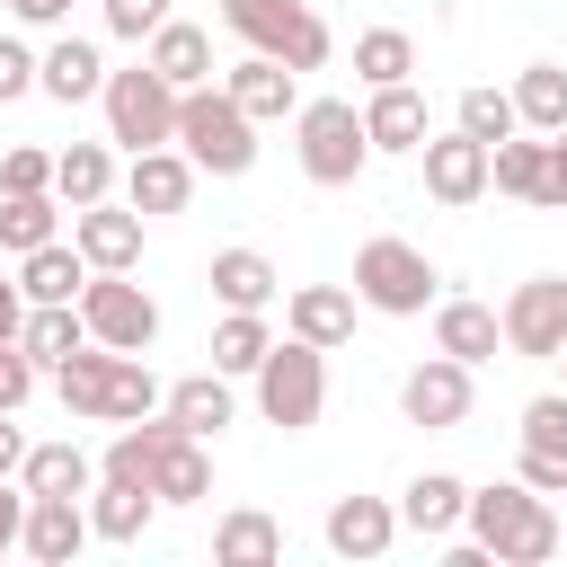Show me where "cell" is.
<instances>
[{
	"instance_id": "cell-1",
	"label": "cell",
	"mask_w": 567,
	"mask_h": 567,
	"mask_svg": "<svg viewBox=\"0 0 567 567\" xmlns=\"http://www.w3.org/2000/svg\"><path fill=\"white\" fill-rule=\"evenodd\" d=\"M461 532H470L496 567H540V558H558L567 514H558V496H540V487H523V478H496V487H470Z\"/></svg>"
},
{
	"instance_id": "cell-2",
	"label": "cell",
	"mask_w": 567,
	"mask_h": 567,
	"mask_svg": "<svg viewBox=\"0 0 567 567\" xmlns=\"http://www.w3.org/2000/svg\"><path fill=\"white\" fill-rule=\"evenodd\" d=\"M53 390H62V408H71L80 425H133V416L159 408L151 363H142V354H115V346H97V337H89L71 363H53Z\"/></svg>"
},
{
	"instance_id": "cell-3",
	"label": "cell",
	"mask_w": 567,
	"mask_h": 567,
	"mask_svg": "<svg viewBox=\"0 0 567 567\" xmlns=\"http://www.w3.org/2000/svg\"><path fill=\"white\" fill-rule=\"evenodd\" d=\"M177 151H186L204 177H248V168H257V115H248L221 80L177 89Z\"/></svg>"
},
{
	"instance_id": "cell-4",
	"label": "cell",
	"mask_w": 567,
	"mask_h": 567,
	"mask_svg": "<svg viewBox=\"0 0 567 567\" xmlns=\"http://www.w3.org/2000/svg\"><path fill=\"white\" fill-rule=\"evenodd\" d=\"M292 151H301V177H310V186H354V177L372 168L363 106H354V97H301V106H292Z\"/></svg>"
},
{
	"instance_id": "cell-5",
	"label": "cell",
	"mask_w": 567,
	"mask_h": 567,
	"mask_svg": "<svg viewBox=\"0 0 567 567\" xmlns=\"http://www.w3.org/2000/svg\"><path fill=\"white\" fill-rule=\"evenodd\" d=\"M248 381H257V416H266V425H284V434H310V425H319V408H328V354H319V346H301V337H275V346H266V363H257Z\"/></svg>"
},
{
	"instance_id": "cell-6",
	"label": "cell",
	"mask_w": 567,
	"mask_h": 567,
	"mask_svg": "<svg viewBox=\"0 0 567 567\" xmlns=\"http://www.w3.org/2000/svg\"><path fill=\"white\" fill-rule=\"evenodd\" d=\"M221 27L248 53H275L284 71H319L328 62V18L310 0H221Z\"/></svg>"
},
{
	"instance_id": "cell-7",
	"label": "cell",
	"mask_w": 567,
	"mask_h": 567,
	"mask_svg": "<svg viewBox=\"0 0 567 567\" xmlns=\"http://www.w3.org/2000/svg\"><path fill=\"white\" fill-rule=\"evenodd\" d=\"M354 301L363 310H381V319H416V310H434V257L416 248V239H363L354 248Z\"/></svg>"
},
{
	"instance_id": "cell-8",
	"label": "cell",
	"mask_w": 567,
	"mask_h": 567,
	"mask_svg": "<svg viewBox=\"0 0 567 567\" xmlns=\"http://www.w3.org/2000/svg\"><path fill=\"white\" fill-rule=\"evenodd\" d=\"M97 106H106V142H115V151H151V142H177V89H168L151 62H133V71H106Z\"/></svg>"
},
{
	"instance_id": "cell-9",
	"label": "cell",
	"mask_w": 567,
	"mask_h": 567,
	"mask_svg": "<svg viewBox=\"0 0 567 567\" xmlns=\"http://www.w3.org/2000/svg\"><path fill=\"white\" fill-rule=\"evenodd\" d=\"M80 319H89V337L115 346V354H151V337H159V301H151L133 275H89V284H80Z\"/></svg>"
},
{
	"instance_id": "cell-10",
	"label": "cell",
	"mask_w": 567,
	"mask_h": 567,
	"mask_svg": "<svg viewBox=\"0 0 567 567\" xmlns=\"http://www.w3.org/2000/svg\"><path fill=\"white\" fill-rule=\"evenodd\" d=\"M496 328H505V354L549 363L558 337H567V275H532V284H514L505 310H496Z\"/></svg>"
},
{
	"instance_id": "cell-11",
	"label": "cell",
	"mask_w": 567,
	"mask_h": 567,
	"mask_svg": "<svg viewBox=\"0 0 567 567\" xmlns=\"http://www.w3.org/2000/svg\"><path fill=\"white\" fill-rule=\"evenodd\" d=\"M514 478L540 487V496H567V390L523 399V452H514Z\"/></svg>"
},
{
	"instance_id": "cell-12",
	"label": "cell",
	"mask_w": 567,
	"mask_h": 567,
	"mask_svg": "<svg viewBox=\"0 0 567 567\" xmlns=\"http://www.w3.org/2000/svg\"><path fill=\"white\" fill-rule=\"evenodd\" d=\"M416 168H425V195H434L443 213H461V204L487 195V142H470L461 124H452V133H425V142H416Z\"/></svg>"
},
{
	"instance_id": "cell-13",
	"label": "cell",
	"mask_w": 567,
	"mask_h": 567,
	"mask_svg": "<svg viewBox=\"0 0 567 567\" xmlns=\"http://www.w3.org/2000/svg\"><path fill=\"white\" fill-rule=\"evenodd\" d=\"M71 248L89 257V275H133L142 266V213L115 204V195H97V204L71 213Z\"/></svg>"
},
{
	"instance_id": "cell-14",
	"label": "cell",
	"mask_w": 567,
	"mask_h": 567,
	"mask_svg": "<svg viewBox=\"0 0 567 567\" xmlns=\"http://www.w3.org/2000/svg\"><path fill=\"white\" fill-rule=\"evenodd\" d=\"M195 159L177 151V142H151V151H133V168H124V204L142 213V221H159V213H186L195 204Z\"/></svg>"
},
{
	"instance_id": "cell-15",
	"label": "cell",
	"mask_w": 567,
	"mask_h": 567,
	"mask_svg": "<svg viewBox=\"0 0 567 567\" xmlns=\"http://www.w3.org/2000/svg\"><path fill=\"white\" fill-rule=\"evenodd\" d=\"M399 416H408V425H425V434H452V425L470 416V363L425 354V363L399 381Z\"/></svg>"
},
{
	"instance_id": "cell-16",
	"label": "cell",
	"mask_w": 567,
	"mask_h": 567,
	"mask_svg": "<svg viewBox=\"0 0 567 567\" xmlns=\"http://www.w3.org/2000/svg\"><path fill=\"white\" fill-rule=\"evenodd\" d=\"M354 284H292L284 292V337H301V346H319V354H337L346 337H354Z\"/></svg>"
},
{
	"instance_id": "cell-17",
	"label": "cell",
	"mask_w": 567,
	"mask_h": 567,
	"mask_svg": "<svg viewBox=\"0 0 567 567\" xmlns=\"http://www.w3.org/2000/svg\"><path fill=\"white\" fill-rule=\"evenodd\" d=\"M18 549H27L35 567H71V558L89 549V505H80V496H27Z\"/></svg>"
},
{
	"instance_id": "cell-18",
	"label": "cell",
	"mask_w": 567,
	"mask_h": 567,
	"mask_svg": "<svg viewBox=\"0 0 567 567\" xmlns=\"http://www.w3.org/2000/svg\"><path fill=\"white\" fill-rule=\"evenodd\" d=\"M35 89H44L53 106H89V97L106 89V53H97L89 35H53V44L35 53Z\"/></svg>"
},
{
	"instance_id": "cell-19",
	"label": "cell",
	"mask_w": 567,
	"mask_h": 567,
	"mask_svg": "<svg viewBox=\"0 0 567 567\" xmlns=\"http://www.w3.org/2000/svg\"><path fill=\"white\" fill-rule=\"evenodd\" d=\"M461 505H470V478H452V470H416V478L399 487V532H416V540H452V532H461Z\"/></svg>"
},
{
	"instance_id": "cell-20",
	"label": "cell",
	"mask_w": 567,
	"mask_h": 567,
	"mask_svg": "<svg viewBox=\"0 0 567 567\" xmlns=\"http://www.w3.org/2000/svg\"><path fill=\"white\" fill-rule=\"evenodd\" d=\"M319 532H328L337 558H390V540H399V505H390V496H337Z\"/></svg>"
},
{
	"instance_id": "cell-21",
	"label": "cell",
	"mask_w": 567,
	"mask_h": 567,
	"mask_svg": "<svg viewBox=\"0 0 567 567\" xmlns=\"http://www.w3.org/2000/svg\"><path fill=\"white\" fill-rule=\"evenodd\" d=\"M159 416L177 425V434H221L230 416H239V399H230V372H186V381H168L159 390Z\"/></svg>"
},
{
	"instance_id": "cell-22",
	"label": "cell",
	"mask_w": 567,
	"mask_h": 567,
	"mask_svg": "<svg viewBox=\"0 0 567 567\" xmlns=\"http://www.w3.org/2000/svg\"><path fill=\"white\" fill-rule=\"evenodd\" d=\"M221 89H230V97H239L257 124H284V115L301 106V71H284L275 53H248V62H230V71H221Z\"/></svg>"
},
{
	"instance_id": "cell-23",
	"label": "cell",
	"mask_w": 567,
	"mask_h": 567,
	"mask_svg": "<svg viewBox=\"0 0 567 567\" xmlns=\"http://www.w3.org/2000/svg\"><path fill=\"white\" fill-rule=\"evenodd\" d=\"M434 354H452V363H496L505 354V328H496V310L487 301H434Z\"/></svg>"
},
{
	"instance_id": "cell-24",
	"label": "cell",
	"mask_w": 567,
	"mask_h": 567,
	"mask_svg": "<svg viewBox=\"0 0 567 567\" xmlns=\"http://www.w3.org/2000/svg\"><path fill=\"white\" fill-rule=\"evenodd\" d=\"M363 142H372V159H381V151H408V159H416V142H425V97H416L408 80L372 89V97H363Z\"/></svg>"
},
{
	"instance_id": "cell-25",
	"label": "cell",
	"mask_w": 567,
	"mask_h": 567,
	"mask_svg": "<svg viewBox=\"0 0 567 567\" xmlns=\"http://www.w3.org/2000/svg\"><path fill=\"white\" fill-rule=\"evenodd\" d=\"M204 284H213V301H221V310H266V301L284 292L275 257H257V248H213Z\"/></svg>"
},
{
	"instance_id": "cell-26",
	"label": "cell",
	"mask_w": 567,
	"mask_h": 567,
	"mask_svg": "<svg viewBox=\"0 0 567 567\" xmlns=\"http://www.w3.org/2000/svg\"><path fill=\"white\" fill-rule=\"evenodd\" d=\"M89 346V319H80V301H27V328H18V354L35 363V372H53V363H71Z\"/></svg>"
},
{
	"instance_id": "cell-27",
	"label": "cell",
	"mask_w": 567,
	"mask_h": 567,
	"mask_svg": "<svg viewBox=\"0 0 567 567\" xmlns=\"http://www.w3.org/2000/svg\"><path fill=\"white\" fill-rule=\"evenodd\" d=\"M80 505H89V540H115V549H124V540H142V532H151V514H159V496H151V487H133V478H97Z\"/></svg>"
},
{
	"instance_id": "cell-28",
	"label": "cell",
	"mask_w": 567,
	"mask_h": 567,
	"mask_svg": "<svg viewBox=\"0 0 567 567\" xmlns=\"http://www.w3.org/2000/svg\"><path fill=\"white\" fill-rule=\"evenodd\" d=\"M142 62H151L168 89H204V80H213V35H204V27H186V18H159Z\"/></svg>"
},
{
	"instance_id": "cell-29",
	"label": "cell",
	"mask_w": 567,
	"mask_h": 567,
	"mask_svg": "<svg viewBox=\"0 0 567 567\" xmlns=\"http://www.w3.org/2000/svg\"><path fill=\"white\" fill-rule=\"evenodd\" d=\"M18 487H27V496H89V487H97V461H89L71 434H62V443H27Z\"/></svg>"
},
{
	"instance_id": "cell-30",
	"label": "cell",
	"mask_w": 567,
	"mask_h": 567,
	"mask_svg": "<svg viewBox=\"0 0 567 567\" xmlns=\"http://www.w3.org/2000/svg\"><path fill=\"white\" fill-rule=\"evenodd\" d=\"M151 496H159V505H204V496H213V452H204V434H168V443H159Z\"/></svg>"
},
{
	"instance_id": "cell-31",
	"label": "cell",
	"mask_w": 567,
	"mask_h": 567,
	"mask_svg": "<svg viewBox=\"0 0 567 567\" xmlns=\"http://www.w3.org/2000/svg\"><path fill=\"white\" fill-rule=\"evenodd\" d=\"M53 195H62V213L115 195V142H71V151H53Z\"/></svg>"
},
{
	"instance_id": "cell-32",
	"label": "cell",
	"mask_w": 567,
	"mask_h": 567,
	"mask_svg": "<svg viewBox=\"0 0 567 567\" xmlns=\"http://www.w3.org/2000/svg\"><path fill=\"white\" fill-rule=\"evenodd\" d=\"M80 284H89V257L71 239H44V248L18 257V292L27 301H80Z\"/></svg>"
},
{
	"instance_id": "cell-33",
	"label": "cell",
	"mask_w": 567,
	"mask_h": 567,
	"mask_svg": "<svg viewBox=\"0 0 567 567\" xmlns=\"http://www.w3.org/2000/svg\"><path fill=\"white\" fill-rule=\"evenodd\" d=\"M213 558H221V567H275V558H284V523L257 514V505H239V514L213 523Z\"/></svg>"
},
{
	"instance_id": "cell-34",
	"label": "cell",
	"mask_w": 567,
	"mask_h": 567,
	"mask_svg": "<svg viewBox=\"0 0 567 567\" xmlns=\"http://www.w3.org/2000/svg\"><path fill=\"white\" fill-rule=\"evenodd\" d=\"M505 97H514L523 133H558V124H567V62H523Z\"/></svg>"
},
{
	"instance_id": "cell-35",
	"label": "cell",
	"mask_w": 567,
	"mask_h": 567,
	"mask_svg": "<svg viewBox=\"0 0 567 567\" xmlns=\"http://www.w3.org/2000/svg\"><path fill=\"white\" fill-rule=\"evenodd\" d=\"M44 239H62V195H53V186H44V195H0V248L27 257V248H44Z\"/></svg>"
},
{
	"instance_id": "cell-36",
	"label": "cell",
	"mask_w": 567,
	"mask_h": 567,
	"mask_svg": "<svg viewBox=\"0 0 567 567\" xmlns=\"http://www.w3.org/2000/svg\"><path fill=\"white\" fill-rule=\"evenodd\" d=\"M487 186L514 204H540V133H505L487 142Z\"/></svg>"
},
{
	"instance_id": "cell-37",
	"label": "cell",
	"mask_w": 567,
	"mask_h": 567,
	"mask_svg": "<svg viewBox=\"0 0 567 567\" xmlns=\"http://www.w3.org/2000/svg\"><path fill=\"white\" fill-rule=\"evenodd\" d=\"M266 346H275V328H266V310H221V328H213V372H257L266 363Z\"/></svg>"
},
{
	"instance_id": "cell-38",
	"label": "cell",
	"mask_w": 567,
	"mask_h": 567,
	"mask_svg": "<svg viewBox=\"0 0 567 567\" xmlns=\"http://www.w3.org/2000/svg\"><path fill=\"white\" fill-rule=\"evenodd\" d=\"M408 71H416V35H399V27H363L354 35V80L363 89H390Z\"/></svg>"
},
{
	"instance_id": "cell-39",
	"label": "cell",
	"mask_w": 567,
	"mask_h": 567,
	"mask_svg": "<svg viewBox=\"0 0 567 567\" xmlns=\"http://www.w3.org/2000/svg\"><path fill=\"white\" fill-rule=\"evenodd\" d=\"M452 124H461L470 142H505V133H523V115H514V97H505V89H487V80H478V89H461V106H452Z\"/></svg>"
},
{
	"instance_id": "cell-40",
	"label": "cell",
	"mask_w": 567,
	"mask_h": 567,
	"mask_svg": "<svg viewBox=\"0 0 567 567\" xmlns=\"http://www.w3.org/2000/svg\"><path fill=\"white\" fill-rule=\"evenodd\" d=\"M44 186H53V151L9 142V151H0V195H44Z\"/></svg>"
},
{
	"instance_id": "cell-41",
	"label": "cell",
	"mask_w": 567,
	"mask_h": 567,
	"mask_svg": "<svg viewBox=\"0 0 567 567\" xmlns=\"http://www.w3.org/2000/svg\"><path fill=\"white\" fill-rule=\"evenodd\" d=\"M159 18H177V9L168 0H106V35H124V44H151Z\"/></svg>"
},
{
	"instance_id": "cell-42",
	"label": "cell",
	"mask_w": 567,
	"mask_h": 567,
	"mask_svg": "<svg viewBox=\"0 0 567 567\" xmlns=\"http://www.w3.org/2000/svg\"><path fill=\"white\" fill-rule=\"evenodd\" d=\"M558 204H567V124L540 133V213H558Z\"/></svg>"
},
{
	"instance_id": "cell-43",
	"label": "cell",
	"mask_w": 567,
	"mask_h": 567,
	"mask_svg": "<svg viewBox=\"0 0 567 567\" xmlns=\"http://www.w3.org/2000/svg\"><path fill=\"white\" fill-rule=\"evenodd\" d=\"M27 89H35V53H27L18 35H0V106H9V97H27Z\"/></svg>"
},
{
	"instance_id": "cell-44",
	"label": "cell",
	"mask_w": 567,
	"mask_h": 567,
	"mask_svg": "<svg viewBox=\"0 0 567 567\" xmlns=\"http://www.w3.org/2000/svg\"><path fill=\"white\" fill-rule=\"evenodd\" d=\"M27 390H35V363L18 346H0V408H27Z\"/></svg>"
},
{
	"instance_id": "cell-45",
	"label": "cell",
	"mask_w": 567,
	"mask_h": 567,
	"mask_svg": "<svg viewBox=\"0 0 567 567\" xmlns=\"http://www.w3.org/2000/svg\"><path fill=\"white\" fill-rule=\"evenodd\" d=\"M18 523H27V487H18V478H0V558L18 549Z\"/></svg>"
},
{
	"instance_id": "cell-46",
	"label": "cell",
	"mask_w": 567,
	"mask_h": 567,
	"mask_svg": "<svg viewBox=\"0 0 567 567\" xmlns=\"http://www.w3.org/2000/svg\"><path fill=\"white\" fill-rule=\"evenodd\" d=\"M18 328H27V292L18 275H0V346H18Z\"/></svg>"
},
{
	"instance_id": "cell-47",
	"label": "cell",
	"mask_w": 567,
	"mask_h": 567,
	"mask_svg": "<svg viewBox=\"0 0 567 567\" xmlns=\"http://www.w3.org/2000/svg\"><path fill=\"white\" fill-rule=\"evenodd\" d=\"M9 18H18V27H62L71 0H9Z\"/></svg>"
},
{
	"instance_id": "cell-48",
	"label": "cell",
	"mask_w": 567,
	"mask_h": 567,
	"mask_svg": "<svg viewBox=\"0 0 567 567\" xmlns=\"http://www.w3.org/2000/svg\"><path fill=\"white\" fill-rule=\"evenodd\" d=\"M27 461V434H18V408H0V478H18Z\"/></svg>"
},
{
	"instance_id": "cell-49",
	"label": "cell",
	"mask_w": 567,
	"mask_h": 567,
	"mask_svg": "<svg viewBox=\"0 0 567 567\" xmlns=\"http://www.w3.org/2000/svg\"><path fill=\"white\" fill-rule=\"evenodd\" d=\"M549 363H558V372H567V337H558V354H549Z\"/></svg>"
}]
</instances>
